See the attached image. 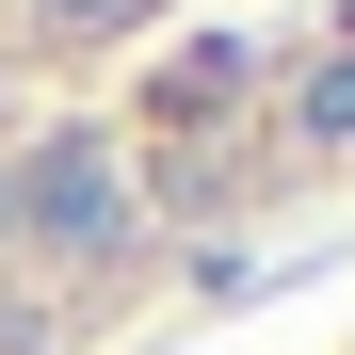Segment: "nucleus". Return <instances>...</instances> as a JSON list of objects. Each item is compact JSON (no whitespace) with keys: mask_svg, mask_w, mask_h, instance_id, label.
<instances>
[{"mask_svg":"<svg viewBox=\"0 0 355 355\" xmlns=\"http://www.w3.org/2000/svg\"><path fill=\"white\" fill-rule=\"evenodd\" d=\"M0 178H17V243H49L65 275L130 259V162H113V130H49L33 162H0Z\"/></svg>","mask_w":355,"mask_h":355,"instance_id":"nucleus-1","label":"nucleus"},{"mask_svg":"<svg viewBox=\"0 0 355 355\" xmlns=\"http://www.w3.org/2000/svg\"><path fill=\"white\" fill-rule=\"evenodd\" d=\"M226 97H243V49H226V33H194V49H178V65L146 81V113H178V130H210Z\"/></svg>","mask_w":355,"mask_h":355,"instance_id":"nucleus-2","label":"nucleus"},{"mask_svg":"<svg viewBox=\"0 0 355 355\" xmlns=\"http://www.w3.org/2000/svg\"><path fill=\"white\" fill-rule=\"evenodd\" d=\"M291 146H323V162H355V33L323 49L307 81H291Z\"/></svg>","mask_w":355,"mask_h":355,"instance_id":"nucleus-3","label":"nucleus"},{"mask_svg":"<svg viewBox=\"0 0 355 355\" xmlns=\"http://www.w3.org/2000/svg\"><path fill=\"white\" fill-rule=\"evenodd\" d=\"M33 17H49V33H130L146 0H33Z\"/></svg>","mask_w":355,"mask_h":355,"instance_id":"nucleus-4","label":"nucleus"},{"mask_svg":"<svg viewBox=\"0 0 355 355\" xmlns=\"http://www.w3.org/2000/svg\"><path fill=\"white\" fill-rule=\"evenodd\" d=\"M0 243H17V178H0Z\"/></svg>","mask_w":355,"mask_h":355,"instance_id":"nucleus-5","label":"nucleus"}]
</instances>
